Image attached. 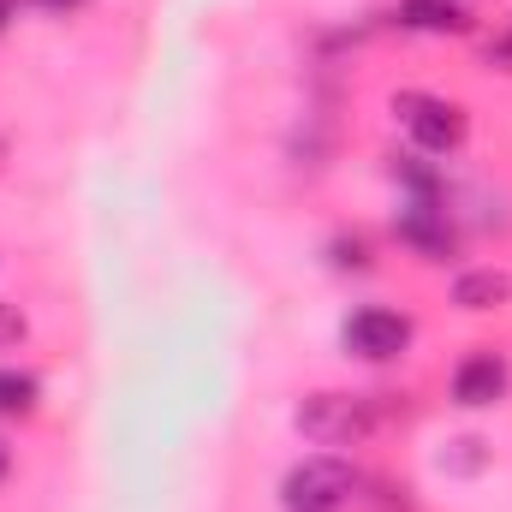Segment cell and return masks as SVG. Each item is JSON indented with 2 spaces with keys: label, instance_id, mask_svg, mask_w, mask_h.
Returning <instances> with one entry per match:
<instances>
[{
  "label": "cell",
  "instance_id": "obj_11",
  "mask_svg": "<svg viewBox=\"0 0 512 512\" xmlns=\"http://www.w3.org/2000/svg\"><path fill=\"white\" fill-rule=\"evenodd\" d=\"M24 334H30V316H24L12 298H0V352H12Z\"/></svg>",
  "mask_w": 512,
  "mask_h": 512
},
{
  "label": "cell",
  "instance_id": "obj_12",
  "mask_svg": "<svg viewBox=\"0 0 512 512\" xmlns=\"http://www.w3.org/2000/svg\"><path fill=\"white\" fill-rule=\"evenodd\" d=\"M489 66L512 72V24H507V30H495V42H489Z\"/></svg>",
  "mask_w": 512,
  "mask_h": 512
},
{
  "label": "cell",
  "instance_id": "obj_9",
  "mask_svg": "<svg viewBox=\"0 0 512 512\" xmlns=\"http://www.w3.org/2000/svg\"><path fill=\"white\" fill-rule=\"evenodd\" d=\"M42 405V382L18 364H0V417H36Z\"/></svg>",
  "mask_w": 512,
  "mask_h": 512
},
{
  "label": "cell",
  "instance_id": "obj_13",
  "mask_svg": "<svg viewBox=\"0 0 512 512\" xmlns=\"http://www.w3.org/2000/svg\"><path fill=\"white\" fill-rule=\"evenodd\" d=\"M36 6H48V12H66V6H78V0H36Z\"/></svg>",
  "mask_w": 512,
  "mask_h": 512
},
{
  "label": "cell",
  "instance_id": "obj_4",
  "mask_svg": "<svg viewBox=\"0 0 512 512\" xmlns=\"http://www.w3.org/2000/svg\"><path fill=\"white\" fill-rule=\"evenodd\" d=\"M340 346L358 364H393V358L411 352V316L405 310H387V304H358L340 322Z\"/></svg>",
  "mask_w": 512,
  "mask_h": 512
},
{
  "label": "cell",
  "instance_id": "obj_3",
  "mask_svg": "<svg viewBox=\"0 0 512 512\" xmlns=\"http://www.w3.org/2000/svg\"><path fill=\"white\" fill-rule=\"evenodd\" d=\"M358 495V471L340 453H310L280 477V507L286 512H346Z\"/></svg>",
  "mask_w": 512,
  "mask_h": 512
},
{
  "label": "cell",
  "instance_id": "obj_8",
  "mask_svg": "<svg viewBox=\"0 0 512 512\" xmlns=\"http://www.w3.org/2000/svg\"><path fill=\"white\" fill-rule=\"evenodd\" d=\"M399 30H417V36H465L471 30V12L465 0H399Z\"/></svg>",
  "mask_w": 512,
  "mask_h": 512
},
{
  "label": "cell",
  "instance_id": "obj_15",
  "mask_svg": "<svg viewBox=\"0 0 512 512\" xmlns=\"http://www.w3.org/2000/svg\"><path fill=\"white\" fill-rule=\"evenodd\" d=\"M6 471H12V453H6V441H0V477H6Z\"/></svg>",
  "mask_w": 512,
  "mask_h": 512
},
{
  "label": "cell",
  "instance_id": "obj_5",
  "mask_svg": "<svg viewBox=\"0 0 512 512\" xmlns=\"http://www.w3.org/2000/svg\"><path fill=\"white\" fill-rule=\"evenodd\" d=\"M393 239L417 256V262H453L459 233H453L447 197H399V209H393Z\"/></svg>",
  "mask_w": 512,
  "mask_h": 512
},
{
  "label": "cell",
  "instance_id": "obj_14",
  "mask_svg": "<svg viewBox=\"0 0 512 512\" xmlns=\"http://www.w3.org/2000/svg\"><path fill=\"white\" fill-rule=\"evenodd\" d=\"M12 12H18V6H12V0H0V30H6V18H12Z\"/></svg>",
  "mask_w": 512,
  "mask_h": 512
},
{
  "label": "cell",
  "instance_id": "obj_1",
  "mask_svg": "<svg viewBox=\"0 0 512 512\" xmlns=\"http://www.w3.org/2000/svg\"><path fill=\"white\" fill-rule=\"evenodd\" d=\"M292 423H298V435H304L310 447L340 453V447H364V441H370L376 405H370L364 393H310V399L292 411Z\"/></svg>",
  "mask_w": 512,
  "mask_h": 512
},
{
  "label": "cell",
  "instance_id": "obj_10",
  "mask_svg": "<svg viewBox=\"0 0 512 512\" xmlns=\"http://www.w3.org/2000/svg\"><path fill=\"white\" fill-rule=\"evenodd\" d=\"M328 262H334V268H352V274H370V268H376V256H370V239H364V233H340V239L328 245Z\"/></svg>",
  "mask_w": 512,
  "mask_h": 512
},
{
  "label": "cell",
  "instance_id": "obj_6",
  "mask_svg": "<svg viewBox=\"0 0 512 512\" xmlns=\"http://www.w3.org/2000/svg\"><path fill=\"white\" fill-rule=\"evenodd\" d=\"M447 393H453V405H459V411H489V405H501V399L512 393L507 352L483 346V352L459 358V364H453V382H447Z\"/></svg>",
  "mask_w": 512,
  "mask_h": 512
},
{
  "label": "cell",
  "instance_id": "obj_2",
  "mask_svg": "<svg viewBox=\"0 0 512 512\" xmlns=\"http://www.w3.org/2000/svg\"><path fill=\"white\" fill-rule=\"evenodd\" d=\"M393 120L405 126V137L423 155H459L465 137H471V114L453 96H435V90H399L393 96Z\"/></svg>",
  "mask_w": 512,
  "mask_h": 512
},
{
  "label": "cell",
  "instance_id": "obj_7",
  "mask_svg": "<svg viewBox=\"0 0 512 512\" xmlns=\"http://www.w3.org/2000/svg\"><path fill=\"white\" fill-rule=\"evenodd\" d=\"M453 304H459V310H471V316L501 310V304H512V274H507V268H495V262L453 274Z\"/></svg>",
  "mask_w": 512,
  "mask_h": 512
}]
</instances>
